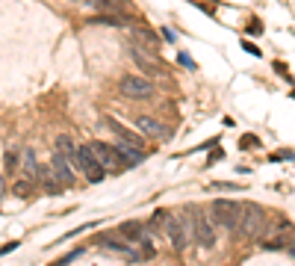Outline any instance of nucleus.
Wrapping results in <instances>:
<instances>
[{
	"mask_svg": "<svg viewBox=\"0 0 295 266\" xmlns=\"http://www.w3.org/2000/svg\"><path fill=\"white\" fill-rule=\"evenodd\" d=\"M266 225H269V219H266V210L260 204H251V201H248V204L239 207V219H236V234H239V237L260 240Z\"/></svg>",
	"mask_w": 295,
	"mask_h": 266,
	"instance_id": "nucleus-1",
	"label": "nucleus"
},
{
	"mask_svg": "<svg viewBox=\"0 0 295 266\" xmlns=\"http://www.w3.org/2000/svg\"><path fill=\"white\" fill-rule=\"evenodd\" d=\"M180 216L186 219L189 231H192V242H198L204 249H212V245H215V228H212V222L207 219V213H201L198 207H186Z\"/></svg>",
	"mask_w": 295,
	"mask_h": 266,
	"instance_id": "nucleus-2",
	"label": "nucleus"
},
{
	"mask_svg": "<svg viewBox=\"0 0 295 266\" xmlns=\"http://www.w3.org/2000/svg\"><path fill=\"white\" fill-rule=\"evenodd\" d=\"M163 234L171 240V245H174L177 252L189 249V242H192V231H189L186 219L180 216V213H168V219H165V225H163Z\"/></svg>",
	"mask_w": 295,
	"mask_h": 266,
	"instance_id": "nucleus-3",
	"label": "nucleus"
},
{
	"mask_svg": "<svg viewBox=\"0 0 295 266\" xmlns=\"http://www.w3.org/2000/svg\"><path fill=\"white\" fill-rule=\"evenodd\" d=\"M89 148H92L94 160L101 163V169H104V172H124V169H127V163H124V157L115 151V145L94 139V142H89Z\"/></svg>",
	"mask_w": 295,
	"mask_h": 266,
	"instance_id": "nucleus-4",
	"label": "nucleus"
},
{
	"mask_svg": "<svg viewBox=\"0 0 295 266\" xmlns=\"http://www.w3.org/2000/svg\"><path fill=\"white\" fill-rule=\"evenodd\" d=\"M239 207L242 201H230V198H222L210 207V222L215 228H236V219H239Z\"/></svg>",
	"mask_w": 295,
	"mask_h": 266,
	"instance_id": "nucleus-5",
	"label": "nucleus"
},
{
	"mask_svg": "<svg viewBox=\"0 0 295 266\" xmlns=\"http://www.w3.org/2000/svg\"><path fill=\"white\" fill-rule=\"evenodd\" d=\"M74 169H80L83 175H86V181H89V183H101L106 178V172L101 169V163L94 160L89 142H86V145H77V163H74Z\"/></svg>",
	"mask_w": 295,
	"mask_h": 266,
	"instance_id": "nucleus-6",
	"label": "nucleus"
},
{
	"mask_svg": "<svg viewBox=\"0 0 295 266\" xmlns=\"http://www.w3.org/2000/svg\"><path fill=\"white\" fill-rule=\"evenodd\" d=\"M97 240V245H104L106 252H112V254H118V257H124V260H142L139 257V249L133 245V242H127V240H121L118 234H97L94 237Z\"/></svg>",
	"mask_w": 295,
	"mask_h": 266,
	"instance_id": "nucleus-7",
	"label": "nucleus"
},
{
	"mask_svg": "<svg viewBox=\"0 0 295 266\" xmlns=\"http://www.w3.org/2000/svg\"><path fill=\"white\" fill-rule=\"evenodd\" d=\"M121 92L127 98H136V101H145V98L153 95V83L148 77H136V74H127L121 77Z\"/></svg>",
	"mask_w": 295,
	"mask_h": 266,
	"instance_id": "nucleus-8",
	"label": "nucleus"
},
{
	"mask_svg": "<svg viewBox=\"0 0 295 266\" xmlns=\"http://www.w3.org/2000/svg\"><path fill=\"white\" fill-rule=\"evenodd\" d=\"M127 50H130V56L136 60V65H139L145 74H156V77H163L165 74V68L160 65V60H156V53L139 48V45H127Z\"/></svg>",
	"mask_w": 295,
	"mask_h": 266,
	"instance_id": "nucleus-9",
	"label": "nucleus"
},
{
	"mask_svg": "<svg viewBox=\"0 0 295 266\" xmlns=\"http://www.w3.org/2000/svg\"><path fill=\"white\" fill-rule=\"evenodd\" d=\"M118 237H121V240H127V242H133V245H148V242H153L151 240V231L145 228L142 222H124V225L118 228Z\"/></svg>",
	"mask_w": 295,
	"mask_h": 266,
	"instance_id": "nucleus-10",
	"label": "nucleus"
},
{
	"mask_svg": "<svg viewBox=\"0 0 295 266\" xmlns=\"http://www.w3.org/2000/svg\"><path fill=\"white\" fill-rule=\"evenodd\" d=\"M50 169H53V175H56V181L62 183V189H65V186H74V166H71L68 160L62 157V154H53V157H50Z\"/></svg>",
	"mask_w": 295,
	"mask_h": 266,
	"instance_id": "nucleus-11",
	"label": "nucleus"
},
{
	"mask_svg": "<svg viewBox=\"0 0 295 266\" xmlns=\"http://www.w3.org/2000/svg\"><path fill=\"white\" fill-rule=\"evenodd\" d=\"M106 127H112V130H115L118 142H127V145H133V148H139V151H145V142H142V136H139V133H133L130 127H124V124H121L118 119L106 116Z\"/></svg>",
	"mask_w": 295,
	"mask_h": 266,
	"instance_id": "nucleus-12",
	"label": "nucleus"
},
{
	"mask_svg": "<svg viewBox=\"0 0 295 266\" xmlns=\"http://www.w3.org/2000/svg\"><path fill=\"white\" fill-rule=\"evenodd\" d=\"M136 127H139L145 136H151V139H168V130H165L160 121H153L151 116H139V119H136Z\"/></svg>",
	"mask_w": 295,
	"mask_h": 266,
	"instance_id": "nucleus-13",
	"label": "nucleus"
},
{
	"mask_svg": "<svg viewBox=\"0 0 295 266\" xmlns=\"http://www.w3.org/2000/svg\"><path fill=\"white\" fill-rule=\"evenodd\" d=\"M35 181L42 183L47 193H62V183L56 181V175H53L50 166H38V169H35Z\"/></svg>",
	"mask_w": 295,
	"mask_h": 266,
	"instance_id": "nucleus-14",
	"label": "nucleus"
},
{
	"mask_svg": "<svg viewBox=\"0 0 295 266\" xmlns=\"http://www.w3.org/2000/svg\"><path fill=\"white\" fill-rule=\"evenodd\" d=\"M133 39H136V42H133V45H145V48H153L156 50V45H160V39H156V33H153V30H148V27H133Z\"/></svg>",
	"mask_w": 295,
	"mask_h": 266,
	"instance_id": "nucleus-15",
	"label": "nucleus"
},
{
	"mask_svg": "<svg viewBox=\"0 0 295 266\" xmlns=\"http://www.w3.org/2000/svg\"><path fill=\"white\" fill-rule=\"evenodd\" d=\"M24 172L30 175V178H35V169H38V163H35V157H33V151H24Z\"/></svg>",
	"mask_w": 295,
	"mask_h": 266,
	"instance_id": "nucleus-16",
	"label": "nucleus"
},
{
	"mask_svg": "<svg viewBox=\"0 0 295 266\" xmlns=\"http://www.w3.org/2000/svg\"><path fill=\"white\" fill-rule=\"evenodd\" d=\"M18 166H21V157H18L15 151H9V154H6V169H9V172H15Z\"/></svg>",
	"mask_w": 295,
	"mask_h": 266,
	"instance_id": "nucleus-17",
	"label": "nucleus"
},
{
	"mask_svg": "<svg viewBox=\"0 0 295 266\" xmlns=\"http://www.w3.org/2000/svg\"><path fill=\"white\" fill-rule=\"evenodd\" d=\"M177 62H180L183 68H189V71L195 68V62H192V56H189V53H177Z\"/></svg>",
	"mask_w": 295,
	"mask_h": 266,
	"instance_id": "nucleus-18",
	"label": "nucleus"
},
{
	"mask_svg": "<svg viewBox=\"0 0 295 266\" xmlns=\"http://www.w3.org/2000/svg\"><path fill=\"white\" fill-rule=\"evenodd\" d=\"M239 145H242V148H257L260 139H257V136H242V139H239Z\"/></svg>",
	"mask_w": 295,
	"mask_h": 266,
	"instance_id": "nucleus-19",
	"label": "nucleus"
},
{
	"mask_svg": "<svg viewBox=\"0 0 295 266\" xmlns=\"http://www.w3.org/2000/svg\"><path fill=\"white\" fill-rule=\"evenodd\" d=\"M242 48H245L248 53H251V56H263V50H260L257 45H254V42H248V39H245V42H242Z\"/></svg>",
	"mask_w": 295,
	"mask_h": 266,
	"instance_id": "nucleus-20",
	"label": "nucleus"
},
{
	"mask_svg": "<svg viewBox=\"0 0 295 266\" xmlns=\"http://www.w3.org/2000/svg\"><path fill=\"white\" fill-rule=\"evenodd\" d=\"M271 160H295V151H278Z\"/></svg>",
	"mask_w": 295,
	"mask_h": 266,
	"instance_id": "nucleus-21",
	"label": "nucleus"
},
{
	"mask_svg": "<svg viewBox=\"0 0 295 266\" xmlns=\"http://www.w3.org/2000/svg\"><path fill=\"white\" fill-rule=\"evenodd\" d=\"M274 71L281 74V77H286V80H292V77H289V71H286V65H283V62H274Z\"/></svg>",
	"mask_w": 295,
	"mask_h": 266,
	"instance_id": "nucleus-22",
	"label": "nucleus"
},
{
	"mask_svg": "<svg viewBox=\"0 0 295 266\" xmlns=\"http://www.w3.org/2000/svg\"><path fill=\"white\" fill-rule=\"evenodd\" d=\"M163 36H165V42H177V36H174V30H171V27H163Z\"/></svg>",
	"mask_w": 295,
	"mask_h": 266,
	"instance_id": "nucleus-23",
	"label": "nucleus"
},
{
	"mask_svg": "<svg viewBox=\"0 0 295 266\" xmlns=\"http://www.w3.org/2000/svg\"><path fill=\"white\" fill-rule=\"evenodd\" d=\"M15 193H18V195H27V193H30V183H18V186H15Z\"/></svg>",
	"mask_w": 295,
	"mask_h": 266,
	"instance_id": "nucleus-24",
	"label": "nucleus"
},
{
	"mask_svg": "<svg viewBox=\"0 0 295 266\" xmlns=\"http://www.w3.org/2000/svg\"><path fill=\"white\" fill-rule=\"evenodd\" d=\"M260 30H263V24H260V21H257V18H254V21H251V33H254V36H257V33H260Z\"/></svg>",
	"mask_w": 295,
	"mask_h": 266,
	"instance_id": "nucleus-25",
	"label": "nucleus"
},
{
	"mask_svg": "<svg viewBox=\"0 0 295 266\" xmlns=\"http://www.w3.org/2000/svg\"><path fill=\"white\" fill-rule=\"evenodd\" d=\"M3 193H6V183H3V178H0V198H3Z\"/></svg>",
	"mask_w": 295,
	"mask_h": 266,
	"instance_id": "nucleus-26",
	"label": "nucleus"
},
{
	"mask_svg": "<svg viewBox=\"0 0 295 266\" xmlns=\"http://www.w3.org/2000/svg\"><path fill=\"white\" fill-rule=\"evenodd\" d=\"M289 245H295V231H292V237H289Z\"/></svg>",
	"mask_w": 295,
	"mask_h": 266,
	"instance_id": "nucleus-27",
	"label": "nucleus"
},
{
	"mask_svg": "<svg viewBox=\"0 0 295 266\" xmlns=\"http://www.w3.org/2000/svg\"><path fill=\"white\" fill-rule=\"evenodd\" d=\"M71 3H77V0H71Z\"/></svg>",
	"mask_w": 295,
	"mask_h": 266,
	"instance_id": "nucleus-28",
	"label": "nucleus"
}]
</instances>
